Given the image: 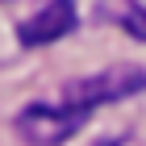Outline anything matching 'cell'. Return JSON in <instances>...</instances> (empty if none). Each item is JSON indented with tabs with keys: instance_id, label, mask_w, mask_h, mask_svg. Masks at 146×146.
<instances>
[{
	"instance_id": "1",
	"label": "cell",
	"mask_w": 146,
	"mask_h": 146,
	"mask_svg": "<svg viewBox=\"0 0 146 146\" xmlns=\"http://www.w3.org/2000/svg\"><path fill=\"white\" fill-rule=\"evenodd\" d=\"M138 92H146V71L134 67V63H117V67H104L96 75L71 79L67 88H63V100L92 113V109H100V104L125 100V96H138Z\"/></svg>"
},
{
	"instance_id": "2",
	"label": "cell",
	"mask_w": 146,
	"mask_h": 146,
	"mask_svg": "<svg viewBox=\"0 0 146 146\" xmlns=\"http://www.w3.org/2000/svg\"><path fill=\"white\" fill-rule=\"evenodd\" d=\"M17 134L21 142L29 146H63L88 125V109H79V104H25L17 113Z\"/></svg>"
},
{
	"instance_id": "3",
	"label": "cell",
	"mask_w": 146,
	"mask_h": 146,
	"mask_svg": "<svg viewBox=\"0 0 146 146\" xmlns=\"http://www.w3.org/2000/svg\"><path fill=\"white\" fill-rule=\"evenodd\" d=\"M75 25H79L75 0H46L34 17H25V21H21L17 38H21V46L34 50V46H50V42H58V38H67Z\"/></svg>"
},
{
	"instance_id": "4",
	"label": "cell",
	"mask_w": 146,
	"mask_h": 146,
	"mask_svg": "<svg viewBox=\"0 0 146 146\" xmlns=\"http://www.w3.org/2000/svg\"><path fill=\"white\" fill-rule=\"evenodd\" d=\"M100 13L109 17V21H117L129 38L146 42V4H138V0H109Z\"/></svg>"
}]
</instances>
